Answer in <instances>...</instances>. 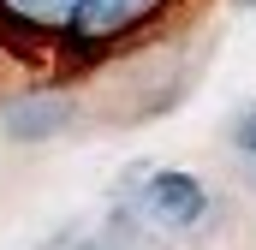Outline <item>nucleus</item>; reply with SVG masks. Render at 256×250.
<instances>
[{
  "instance_id": "nucleus-1",
  "label": "nucleus",
  "mask_w": 256,
  "mask_h": 250,
  "mask_svg": "<svg viewBox=\"0 0 256 250\" xmlns=\"http://www.w3.org/2000/svg\"><path fill=\"white\" fill-rule=\"evenodd\" d=\"M196 0H0V102L60 90L167 36Z\"/></svg>"
},
{
  "instance_id": "nucleus-2",
  "label": "nucleus",
  "mask_w": 256,
  "mask_h": 250,
  "mask_svg": "<svg viewBox=\"0 0 256 250\" xmlns=\"http://www.w3.org/2000/svg\"><path fill=\"white\" fill-rule=\"evenodd\" d=\"M131 208H137V220L155 226V232H185V226H196V220L208 214V190H202V179L179 173V167H161V173H143Z\"/></svg>"
},
{
  "instance_id": "nucleus-3",
  "label": "nucleus",
  "mask_w": 256,
  "mask_h": 250,
  "mask_svg": "<svg viewBox=\"0 0 256 250\" xmlns=\"http://www.w3.org/2000/svg\"><path fill=\"white\" fill-rule=\"evenodd\" d=\"M60 125H72V102L60 90H36V96L6 102V131L12 137H54Z\"/></svg>"
},
{
  "instance_id": "nucleus-4",
  "label": "nucleus",
  "mask_w": 256,
  "mask_h": 250,
  "mask_svg": "<svg viewBox=\"0 0 256 250\" xmlns=\"http://www.w3.org/2000/svg\"><path fill=\"white\" fill-rule=\"evenodd\" d=\"M232 155H238V161L256 173V102L238 114V120H232Z\"/></svg>"
},
{
  "instance_id": "nucleus-5",
  "label": "nucleus",
  "mask_w": 256,
  "mask_h": 250,
  "mask_svg": "<svg viewBox=\"0 0 256 250\" xmlns=\"http://www.w3.org/2000/svg\"><path fill=\"white\" fill-rule=\"evenodd\" d=\"M72 250H108V244H72Z\"/></svg>"
}]
</instances>
